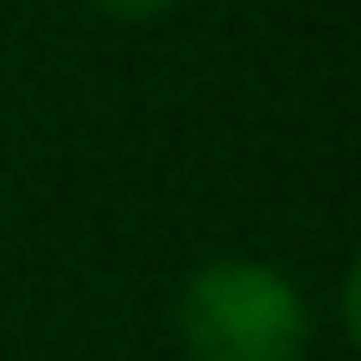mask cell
Wrapping results in <instances>:
<instances>
[{"label": "cell", "mask_w": 361, "mask_h": 361, "mask_svg": "<svg viewBox=\"0 0 361 361\" xmlns=\"http://www.w3.org/2000/svg\"><path fill=\"white\" fill-rule=\"evenodd\" d=\"M178 336L190 361H305L311 311L286 273L260 260H209L178 298Z\"/></svg>", "instance_id": "cell-1"}, {"label": "cell", "mask_w": 361, "mask_h": 361, "mask_svg": "<svg viewBox=\"0 0 361 361\" xmlns=\"http://www.w3.org/2000/svg\"><path fill=\"white\" fill-rule=\"evenodd\" d=\"M343 324H349V336H355V349H361V260H355V273H349V286H343Z\"/></svg>", "instance_id": "cell-2"}, {"label": "cell", "mask_w": 361, "mask_h": 361, "mask_svg": "<svg viewBox=\"0 0 361 361\" xmlns=\"http://www.w3.org/2000/svg\"><path fill=\"white\" fill-rule=\"evenodd\" d=\"M102 13H114V19H152V13H165L171 0H95Z\"/></svg>", "instance_id": "cell-3"}]
</instances>
